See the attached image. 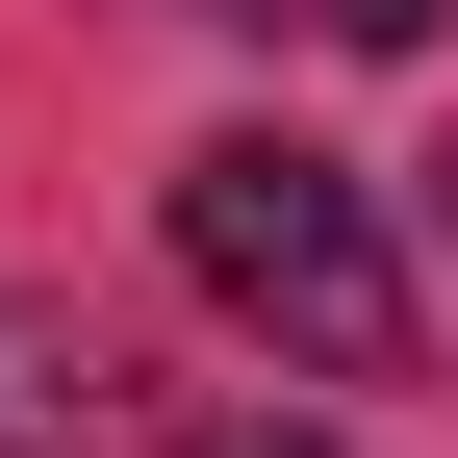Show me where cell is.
I'll return each instance as SVG.
<instances>
[{
	"label": "cell",
	"mask_w": 458,
	"mask_h": 458,
	"mask_svg": "<svg viewBox=\"0 0 458 458\" xmlns=\"http://www.w3.org/2000/svg\"><path fill=\"white\" fill-rule=\"evenodd\" d=\"M179 280L229 331H280L306 382H408V255H382V179L306 128H204L179 153Z\"/></svg>",
	"instance_id": "obj_1"
},
{
	"label": "cell",
	"mask_w": 458,
	"mask_h": 458,
	"mask_svg": "<svg viewBox=\"0 0 458 458\" xmlns=\"http://www.w3.org/2000/svg\"><path fill=\"white\" fill-rule=\"evenodd\" d=\"M229 458H331V433H229Z\"/></svg>",
	"instance_id": "obj_3"
},
{
	"label": "cell",
	"mask_w": 458,
	"mask_h": 458,
	"mask_svg": "<svg viewBox=\"0 0 458 458\" xmlns=\"http://www.w3.org/2000/svg\"><path fill=\"white\" fill-rule=\"evenodd\" d=\"M433 204H458V153H433Z\"/></svg>",
	"instance_id": "obj_4"
},
{
	"label": "cell",
	"mask_w": 458,
	"mask_h": 458,
	"mask_svg": "<svg viewBox=\"0 0 458 458\" xmlns=\"http://www.w3.org/2000/svg\"><path fill=\"white\" fill-rule=\"evenodd\" d=\"M255 26H331V51H433V0H255Z\"/></svg>",
	"instance_id": "obj_2"
}]
</instances>
